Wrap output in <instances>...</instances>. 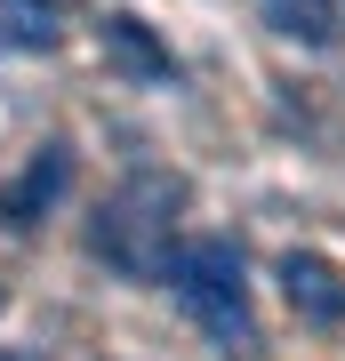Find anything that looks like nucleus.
<instances>
[{
    "label": "nucleus",
    "instance_id": "obj_1",
    "mask_svg": "<svg viewBox=\"0 0 345 361\" xmlns=\"http://www.w3.org/2000/svg\"><path fill=\"white\" fill-rule=\"evenodd\" d=\"M153 273L177 289V305H185L209 337H217L225 353H249V345H257L249 273H241V249H233V241H193V249H169Z\"/></svg>",
    "mask_w": 345,
    "mask_h": 361
},
{
    "label": "nucleus",
    "instance_id": "obj_2",
    "mask_svg": "<svg viewBox=\"0 0 345 361\" xmlns=\"http://www.w3.org/2000/svg\"><path fill=\"white\" fill-rule=\"evenodd\" d=\"M177 185L169 177H137L128 193L104 209V225H97V257H113L121 273H153L169 257V225H177Z\"/></svg>",
    "mask_w": 345,
    "mask_h": 361
},
{
    "label": "nucleus",
    "instance_id": "obj_3",
    "mask_svg": "<svg viewBox=\"0 0 345 361\" xmlns=\"http://www.w3.org/2000/svg\"><path fill=\"white\" fill-rule=\"evenodd\" d=\"M282 297L305 322H345V273L321 257V249H289L282 257Z\"/></svg>",
    "mask_w": 345,
    "mask_h": 361
},
{
    "label": "nucleus",
    "instance_id": "obj_4",
    "mask_svg": "<svg viewBox=\"0 0 345 361\" xmlns=\"http://www.w3.org/2000/svg\"><path fill=\"white\" fill-rule=\"evenodd\" d=\"M104 49H113V56H121V65L137 73V80H161V89L177 80V56H169L161 40L145 32V16H128V8H121V16H104Z\"/></svg>",
    "mask_w": 345,
    "mask_h": 361
},
{
    "label": "nucleus",
    "instance_id": "obj_5",
    "mask_svg": "<svg viewBox=\"0 0 345 361\" xmlns=\"http://www.w3.org/2000/svg\"><path fill=\"white\" fill-rule=\"evenodd\" d=\"M64 185H73V153H64V145H49V153H40V161L25 169V185H16L8 201H0V217H8V225H32L40 209H49V201L64 193Z\"/></svg>",
    "mask_w": 345,
    "mask_h": 361
},
{
    "label": "nucleus",
    "instance_id": "obj_6",
    "mask_svg": "<svg viewBox=\"0 0 345 361\" xmlns=\"http://www.w3.org/2000/svg\"><path fill=\"white\" fill-rule=\"evenodd\" d=\"M273 32L305 40V49H337V0H265Z\"/></svg>",
    "mask_w": 345,
    "mask_h": 361
},
{
    "label": "nucleus",
    "instance_id": "obj_7",
    "mask_svg": "<svg viewBox=\"0 0 345 361\" xmlns=\"http://www.w3.org/2000/svg\"><path fill=\"white\" fill-rule=\"evenodd\" d=\"M0 32L16 49H49L56 40V0H0Z\"/></svg>",
    "mask_w": 345,
    "mask_h": 361
}]
</instances>
